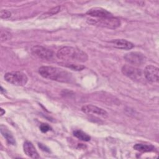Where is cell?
Returning a JSON list of instances; mask_svg holds the SVG:
<instances>
[{"label": "cell", "instance_id": "cell-1", "mask_svg": "<svg viewBox=\"0 0 159 159\" xmlns=\"http://www.w3.org/2000/svg\"><path fill=\"white\" fill-rule=\"evenodd\" d=\"M57 57L58 58L68 63L85 62L88 58L87 54L83 50L69 46L60 48L57 53Z\"/></svg>", "mask_w": 159, "mask_h": 159}, {"label": "cell", "instance_id": "cell-2", "mask_svg": "<svg viewBox=\"0 0 159 159\" xmlns=\"http://www.w3.org/2000/svg\"><path fill=\"white\" fill-rule=\"evenodd\" d=\"M39 73L44 78L60 82H69L71 79V75L68 71L50 66L40 67Z\"/></svg>", "mask_w": 159, "mask_h": 159}, {"label": "cell", "instance_id": "cell-3", "mask_svg": "<svg viewBox=\"0 0 159 159\" xmlns=\"http://www.w3.org/2000/svg\"><path fill=\"white\" fill-rule=\"evenodd\" d=\"M88 22L93 25H95L109 29H116L120 25V20L114 17L89 19H88Z\"/></svg>", "mask_w": 159, "mask_h": 159}, {"label": "cell", "instance_id": "cell-4", "mask_svg": "<svg viewBox=\"0 0 159 159\" xmlns=\"http://www.w3.org/2000/svg\"><path fill=\"white\" fill-rule=\"evenodd\" d=\"M4 80L16 86H24L28 81L25 73L21 71H12L5 74Z\"/></svg>", "mask_w": 159, "mask_h": 159}, {"label": "cell", "instance_id": "cell-5", "mask_svg": "<svg viewBox=\"0 0 159 159\" xmlns=\"http://www.w3.org/2000/svg\"><path fill=\"white\" fill-rule=\"evenodd\" d=\"M122 72L125 76H127L128 78L133 80L137 81L142 80L143 76L144 75V73L141 69L127 65H124L122 66Z\"/></svg>", "mask_w": 159, "mask_h": 159}, {"label": "cell", "instance_id": "cell-6", "mask_svg": "<svg viewBox=\"0 0 159 159\" xmlns=\"http://www.w3.org/2000/svg\"><path fill=\"white\" fill-rule=\"evenodd\" d=\"M32 53L37 56V57L43 59L50 60L53 57V52L43 46L41 45H35L31 49Z\"/></svg>", "mask_w": 159, "mask_h": 159}, {"label": "cell", "instance_id": "cell-7", "mask_svg": "<svg viewBox=\"0 0 159 159\" xmlns=\"http://www.w3.org/2000/svg\"><path fill=\"white\" fill-rule=\"evenodd\" d=\"M124 58L129 63L138 66L141 65L145 61V56L142 53L136 52H132L127 53L124 57Z\"/></svg>", "mask_w": 159, "mask_h": 159}, {"label": "cell", "instance_id": "cell-8", "mask_svg": "<svg viewBox=\"0 0 159 159\" xmlns=\"http://www.w3.org/2000/svg\"><path fill=\"white\" fill-rule=\"evenodd\" d=\"M145 78L149 81L157 83L159 80L158 68L153 65H148L145 67L144 71Z\"/></svg>", "mask_w": 159, "mask_h": 159}, {"label": "cell", "instance_id": "cell-9", "mask_svg": "<svg viewBox=\"0 0 159 159\" xmlns=\"http://www.w3.org/2000/svg\"><path fill=\"white\" fill-rule=\"evenodd\" d=\"M81 111L88 114H95L104 118L107 117V112L103 109L97 107L92 104H88L83 106L81 107Z\"/></svg>", "mask_w": 159, "mask_h": 159}, {"label": "cell", "instance_id": "cell-10", "mask_svg": "<svg viewBox=\"0 0 159 159\" xmlns=\"http://www.w3.org/2000/svg\"><path fill=\"white\" fill-rule=\"evenodd\" d=\"M86 14L88 16L96 17V18H104L113 17L112 14L107 11L106 9L102 7H93L89 9L86 12Z\"/></svg>", "mask_w": 159, "mask_h": 159}, {"label": "cell", "instance_id": "cell-11", "mask_svg": "<svg viewBox=\"0 0 159 159\" xmlns=\"http://www.w3.org/2000/svg\"><path fill=\"white\" fill-rule=\"evenodd\" d=\"M23 149L24 153L29 157H30L32 158H40L37 150L35 149L32 142L29 141H25L23 145Z\"/></svg>", "mask_w": 159, "mask_h": 159}, {"label": "cell", "instance_id": "cell-12", "mask_svg": "<svg viewBox=\"0 0 159 159\" xmlns=\"http://www.w3.org/2000/svg\"><path fill=\"white\" fill-rule=\"evenodd\" d=\"M111 43L114 47L122 50H130L134 47L132 43L125 39L113 40L111 42Z\"/></svg>", "mask_w": 159, "mask_h": 159}, {"label": "cell", "instance_id": "cell-13", "mask_svg": "<svg viewBox=\"0 0 159 159\" xmlns=\"http://www.w3.org/2000/svg\"><path fill=\"white\" fill-rule=\"evenodd\" d=\"M0 130H1V134L6 139L7 142L9 144L14 145L16 143V140H15L13 135L11 134V133L9 131V130L4 125H1Z\"/></svg>", "mask_w": 159, "mask_h": 159}, {"label": "cell", "instance_id": "cell-14", "mask_svg": "<svg viewBox=\"0 0 159 159\" xmlns=\"http://www.w3.org/2000/svg\"><path fill=\"white\" fill-rule=\"evenodd\" d=\"M134 148L139 152H148L153 151L155 149V147L151 145L137 143L134 146Z\"/></svg>", "mask_w": 159, "mask_h": 159}, {"label": "cell", "instance_id": "cell-15", "mask_svg": "<svg viewBox=\"0 0 159 159\" xmlns=\"http://www.w3.org/2000/svg\"><path fill=\"white\" fill-rule=\"evenodd\" d=\"M73 135L75 137L78 138V139L83 140V141H85V142L89 141L91 139V137L89 135H88L87 134H86L85 132H84L80 130H75L73 132Z\"/></svg>", "mask_w": 159, "mask_h": 159}, {"label": "cell", "instance_id": "cell-16", "mask_svg": "<svg viewBox=\"0 0 159 159\" xmlns=\"http://www.w3.org/2000/svg\"><path fill=\"white\" fill-rule=\"evenodd\" d=\"M61 64H63L62 65L65 67H67L68 68L72 69L75 71H81V70H83L84 68H85V66L82 65L74 64L72 63L67 62V63H61Z\"/></svg>", "mask_w": 159, "mask_h": 159}, {"label": "cell", "instance_id": "cell-17", "mask_svg": "<svg viewBox=\"0 0 159 159\" xmlns=\"http://www.w3.org/2000/svg\"><path fill=\"white\" fill-rule=\"evenodd\" d=\"M60 6L54 7L50 9V10H48L47 12L43 14L40 18V19H44V18H47V17H48L50 16H52L58 13L60 11Z\"/></svg>", "mask_w": 159, "mask_h": 159}, {"label": "cell", "instance_id": "cell-18", "mask_svg": "<svg viewBox=\"0 0 159 159\" xmlns=\"http://www.w3.org/2000/svg\"><path fill=\"white\" fill-rule=\"evenodd\" d=\"M11 34L10 32L6 30L1 31V42L6 41L9 39H11Z\"/></svg>", "mask_w": 159, "mask_h": 159}, {"label": "cell", "instance_id": "cell-19", "mask_svg": "<svg viewBox=\"0 0 159 159\" xmlns=\"http://www.w3.org/2000/svg\"><path fill=\"white\" fill-rule=\"evenodd\" d=\"M11 16V12L7 10L2 9L0 11V16L2 19H7Z\"/></svg>", "mask_w": 159, "mask_h": 159}, {"label": "cell", "instance_id": "cell-20", "mask_svg": "<svg viewBox=\"0 0 159 159\" xmlns=\"http://www.w3.org/2000/svg\"><path fill=\"white\" fill-rule=\"evenodd\" d=\"M40 130L43 132L45 133L48 131H49L50 130H51V127L50 125H48L47 124H42L40 125Z\"/></svg>", "mask_w": 159, "mask_h": 159}, {"label": "cell", "instance_id": "cell-21", "mask_svg": "<svg viewBox=\"0 0 159 159\" xmlns=\"http://www.w3.org/2000/svg\"><path fill=\"white\" fill-rule=\"evenodd\" d=\"M39 147H40L42 150H43V151H48V148H46V147H45V145H42V143H39Z\"/></svg>", "mask_w": 159, "mask_h": 159}, {"label": "cell", "instance_id": "cell-22", "mask_svg": "<svg viewBox=\"0 0 159 159\" xmlns=\"http://www.w3.org/2000/svg\"><path fill=\"white\" fill-rule=\"evenodd\" d=\"M4 114H5V111H4L3 109L1 108V109H0V115L2 116H3Z\"/></svg>", "mask_w": 159, "mask_h": 159}]
</instances>
